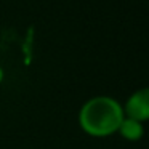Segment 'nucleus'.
<instances>
[{
    "label": "nucleus",
    "instance_id": "1",
    "mask_svg": "<svg viewBox=\"0 0 149 149\" xmlns=\"http://www.w3.org/2000/svg\"><path fill=\"white\" fill-rule=\"evenodd\" d=\"M122 103L109 95L91 96L80 106L77 122L80 130L91 138H107L117 133L123 119Z\"/></svg>",
    "mask_w": 149,
    "mask_h": 149
},
{
    "label": "nucleus",
    "instance_id": "2",
    "mask_svg": "<svg viewBox=\"0 0 149 149\" xmlns=\"http://www.w3.org/2000/svg\"><path fill=\"white\" fill-rule=\"evenodd\" d=\"M123 116L135 119L138 122H148L149 120V88L143 87L130 93V96L122 104Z\"/></svg>",
    "mask_w": 149,
    "mask_h": 149
},
{
    "label": "nucleus",
    "instance_id": "3",
    "mask_svg": "<svg viewBox=\"0 0 149 149\" xmlns=\"http://www.w3.org/2000/svg\"><path fill=\"white\" fill-rule=\"evenodd\" d=\"M116 135L122 136L125 141L136 143L139 139H143V136H144V123L138 122L135 119H130V117H123Z\"/></svg>",
    "mask_w": 149,
    "mask_h": 149
},
{
    "label": "nucleus",
    "instance_id": "4",
    "mask_svg": "<svg viewBox=\"0 0 149 149\" xmlns=\"http://www.w3.org/2000/svg\"><path fill=\"white\" fill-rule=\"evenodd\" d=\"M3 80H5V69L0 64V84H3Z\"/></svg>",
    "mask_w": 149,
    "mask_h": 149
}]
</instances>
